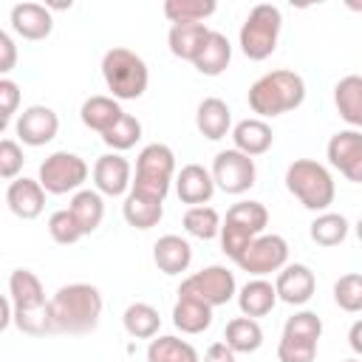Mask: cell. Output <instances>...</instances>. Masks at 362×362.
<instances>
[{
  "mask_svg": "<svg viewBox=\"0 0 362 362\" xmlns=\"http://www.w3.org/2000/svg\"><path fill=\"white\" fill-rule=\"evenodd\" d=\"M246 274H255V277H266V274H272V272H280L286 263H288V243H286V238H280V235H260V238H255L246 249H243V255L235 260Z\"/></svg>",
  "mask_w": 362,
  "mask_h": 362,
  "instance_id": "7c38bea8",
  "label": "cell"
},
{
  "mask_svg": "<svg viewBox=\"0 0 362 362\" xmlns=\"http://www.w3.org/2000/svg\"><path fill=\"white\" fill-rule=\"evenodd\" d=\"M348 221H345V215H339V212H320L314 221H311V229H308V235H311V240L317 243V246H325V249H331V246H339L345 238H348Z\"/></svg>",
  "mask_w": 362,
  "mask_h": 362,
  "instance_id": "836d02e7",
  "label": "cell"
},
{
  "mask_svg": "<svg viewBox=\"0 0 362 362\" xmlns=\"http://www.w3.org/2000/svg\"><path fill=\"white\" fill-rule=\"evenodd\" d=\"M348 8H354V11H362V3H348Z\"/></svg>",
  "mask_w": 362,
  "mask_h": 362,
  "instance_id": "c3c4849f",
  "label": "cell"
},
{
  "mask_svg": "<svg viewBox=\"0 0 362 362\" xmlns=\"http://www.w3.org/2000/svg\"><path fill=\"white\" fill-rule=\"evenodd\" d=\"M328 164L339 170L348 181L362 184V133L359 130H339L328 139Z\"/></svg>",
  "mask_w": 362,
  "mask_h": 362,
  "instance_id": "4fadbf2b",
  "label": "cell"
},
{
  "mask_svg": "<svg viewBox=\"0 0 362 362\" xmlns=\"http://www.w3.org/2000/svg\"><path fill=\"white\" fill-rule=\"evenodd\" d=\"M232 141H235V150H240V153L255 158V156H263L272 147L274 133L266 124V119L255 116V119H243V122H238L232 127Z\"/></svg>",
  "mask_w": 362,
  "mask_h": 362,
  "instance_id": "cb8c5ba5",
  "label": "cell"
},
{
  "mask_svg": "<svg viewBox=\"0 0 362 362\" xmlns=\"http://www.w3.org/2000/svg\"><path fill=\"white\" fill-rule=\"evenodd\" d=\"M348 345H351V351L362 359V320H356V322L351 325V331H348Z\"/></svg>",
  "mask_w": 362,
  "mask_h": 362,
  "instance_id": "bcb514c9",
  "label": "cell"
},
{
  "mask_svg": "<svg viewBox=\"0 0 362 362\" xmlns=\"http://www.w3.org/2000/svg\"><path fill=\"white\" fill-rule=\"evenodd\" d=\"M235 294H238L235 274L226 266H218V263L189 274L178 286V297H192V300H201V303H206L212 308L215 305H226Z\"/></svg>",
  "mask_w": 362,
  "mask_h": 362,
  "instance_id": "9c48e42d",
  "label": "cell"
},
{
  "mask_svg": "<svg viewBox=\"0 0 362 362\" xmlns=\"http://www.w3.org/2000/svg\"><path fill=\"white\" fill-rule=\"evenodd\" d=\"M204 362H235V351L226 342H212L204 354Z\"/></svg>",
  "mask_w": 362,
  "mask_h": 362,
  "instance_id": "f6af8a7d",
  "label": "cell"
},
{
  "mask_svg": "<svg viewBox=\"0 0 362 362\" xmlns=\"http://www.w3.org/2000/svg\"><path fill=\"white\" fill-rule=\"evenodd\" d=\"M153 260L164 274H181L192 263V246L181 235H164L153 246Z\"/></svg>",
  "mask_w": 362,
  "mask_h": 362,
  "instance_id": "7402d4cb",
  "label": "cell"
},
{
  "mask_svg": "<svg viewBox=\"0 0 362 362\" xmlns=\"http://www.w3.org/2000/svg\"><path fill=\"white\" fill-rule=\"evenodd\" d=\"M305 99V82L300 74L288 68H277L263 74L249 88V107L257 113V119H274L283 113H291Z\"/></svg>",
  "mask_w": 362,
  "mask_h": 362,
  "instance_id": "7a4b0ae2",
  "label": "cell"
},
{
  "mask_svg": "<svg viewBox=\"0 0 362 362\" xmlns=\"http://www.w3.org/2000/svg\"><path fill=\"white\" fill-rule=\"evenodd\" d=\"M283 334L288 337H303V339H314L320 342V334H322V320L314 314V311H297L286 320L283 325Z\"/></svg>",
  "mask_w": 362,
  "mask_h": 362,
  "instance_id": "60d3db41",
  "label": "cell"
},
{
  "mask_svg": "<svg viewBox=\"0 0 362 362\" xmlns=\"http://www.w3.org/2000/svg\"><path fill=\"white\" fill-rule=\"evenodd\" d=\"M122 116H124V110H122L119 99H113V96H90V99H85L82 107H79L82 124H85L88 130L102 133V136H105Z\"/></svg>",
  "mask_w": 362,
  "mask_h": 362,
  "instance_id": "484cf974",
  "label": "cell"
},
{
  "mask_svg": "<svg viewBox=\"0 0 362 362\" xmlns=\"http://www.w3.org/2000/svg\"><path fill=\"white\" fill-rule=\"evenodd\" d=\"M212 192H215V178L201 164H187L175 175V195H178L181 204L204 206V204H209Z\"/></svg>",
  "mask_w": 362,
  "mask_h": 362,
  "instance_id": "ac0fdd59",
  "label": "cell"
},
{
  "mask_svg": "<svg viewBox=\"0 0 362 362\" xmlns=\"http://www.w3.org/2000/svg\"><path fill=\"white\" fill-rule=\"evenodd\" d=\"M175 178V153L167 144H147L139 158H136V178H133V189L153 195V198H167L170 184Z\"/></svg>",
  "mask_w": 362,
  "mask_h": 362,
  "instance_id": "ba28073f",
  "label": "cell"
},
{
  "mask_svg": "<svg viewBox=\"0 0 362 362\" xmlns=\"http://www.w3.org/2000/svg\"><path fill=\"white\" fill-rule=\"evenodd\" d=\"M17 107H20V85L14 79L3 76L0 79V122H3V127H8Z\"/></svg>",
  "mask_w": 362,
  "mask_h": 362,
  "instance_id": "7bdbcfd3",
  "label": "cell"
},
{
  "mask_svg": "<svg viewBox=\"0 0 362 362\" xmlns=\"http://www.w3.org/2000/svg\"><path fill=\"white\" fill-rule=\"evenodd\" d=\"M173 325L181 334H201L212 325V305L192 297H178V303L173 305Z\"/></svg>",
  "mask_w": 362,
  "mask_h": 362,
  "instance_id": "f1b7e54d",
  "label": "cell"
},
{
  "mask_svg": "<svg viewBox=\"0 0 362 362\" xmlns=\"http://www.w3.org/2000/svg\"><path fill=\"white\" fill-rule=\"evenodd\" d=\"M45 192L51 195H65V192H79V187L88 181V164L76 153L57 150L40 164V178Z\"/></svg>",
  "mask_w": 362,
  "mask_h": 362,
  "instance_id": "30bf717a",
  "label": "cell"
},
{
  "mask_svg": "<svg viewBox=\"0 0 362 362\" xmlns=\"http://www.w3.org/2000/svg\"><path fill=\"white\" fill-rule=\"evenodd\" d=\"M14 133L23 144L28 147H42L48 141H54V136L59 133V116L48 107V105H31L25 107L17 122H14Z\"/></svg>",
  "mask_w": 362,
  "mask_h": 362,
  "instance_id": "5bb4252c",
  "label": "cell"
},
{
  "mask_svg": "<svg viewBox=\"0 0 362 362\" xmlns=\"http://www.w3.org/2000/svg\"><path fill=\"white\" fill-rule=\"evenodd\" d=\"M8 300L14 308V322L25 334H48V300L40 277L31 269H14L8 274Z\"/></svg>",
  "mask_w": 362,
  "mask_h": 362,
  "instance_id": "3957f363",
  "label": "cell"
},
{
  "mask_svg": "<svg viewBox=\"0 0 362 362\" xmlns=\"http://www.w3.org/2000/svg\"><path fill=\"white\" fill-rule=\"evenodd\" d=\"M212 178H215V187L226 195H243L249 187H255V178H257V167H255V158L240 153V150H221L212 161Z\"/></svg>",
  "mask_w": 362,
  "mask_h": 362,
  "instance_id": "8fae6325",
  "label": "cell"
},
{
  "mask_svg": "<svg viewBox=\"0 0 362 362\" xmlns=\"http://www.w3.org/2000/svg\"><path fill=\"white\" fill-rule=\"evenodd\" d=\"M286 189L311 212H328V206L334 204V195H337L334 175L328 173L325 164H320L314 158H297L288 164Z\"/></svg>",
  "mask_w": 362,
  "mask_h": 362,
  "instance_id": "277c9868",
  "label": "cell"
},
{
  "mask_svg": "<svg viewBox=\"0 0 362 362\" xmlns=\"http://www.w3.org/2000/svg\"><path fill=\"white\" fill-rule=\"evenodd\" d=\"M11 28L17 37L23 40H45L54 28V20H51V11L40 3H17L11 8Z\"/></svg>",
  "mask_w": 362,
  "mask_h": 362,
  "instance_id": "d6986e66",
  "label": "cell"
},
{
  "mask_svg": "<svg viewBox=\"0 0 362 362\" xmlns=\"http://www.w3.org/2000/svg\"><path fill=\"white\" fill-rule=\"evenodd\" d=\"M269 223V209L260 201H238L229 206L226 221L221 226V249L238 260L243 255V249L263 235Z\"/></svg>",
  "mask_w": 362,
  "mask_h": 362,
  "instance_id": "52a82bcc",
  "label": "cell"
},
{
  "mask_svg": "<svg viewBox=\"0 0 362 362\" xmlns=\"http://www.w3.org/2000/svg\"><path fill=\"white\" fill-rule=\"evenodd\" d=\"M147 362H201V356L187 339L156 337L147 345Z\"/></svg>",
  "mask_w": 362,
  "mask_h": 362,
  "instance_id": "d6a6232c",
  "label": "cell"
},
{
  "mask_svg": "<svg viewBox=\"0 0 362 362\" xmlns=\"http://www.w3.org/2000/svg\"><path fill=\"white\" fill-rule=\"evenodd\" d=\"M334 303L348 314L362 311V274L359 272H348L334 283Z\"/></svg>",
  "mask_w": 362,
  "mask_h": 362,
  "instance_id": "74e56055",
  "label": "cell"
},
{
  "mask_svg": "<svg viewBox=\"0 0 362 362\" xmlns=\"http://www.w3.org/2000/svg\"><path fill=\"white\" fill-rule=\"evenodd\" d=\"M209 34H212V28H206V23H175V25H170L167 42H170L173 57L195 62V57L201 54Z\"/></svg>",
  "mask_w": 362,
  "mask_h": 362,
  "instance_id": "603a6c76",
  "label": "cell"
},
{
  "mask_svg": "<svg viewBox=\"0 0 362 362\" xmlns=\"http://www.w3.org/2000/svg\"><path fill=\"white\" fill-rule=\"evenodd\" d=\"M48 235H51L59 246H71V243H76L79 238H85L71 209H57V212H51V218H48Z\"/></svg>",
  "mask_w": 362,
  "mask_h": 362,
  "instance_id": "f35d334b",
  "label": "cell"
},
{
  "mask_svg": "<svg viewBox=\"0 0 362 362\" xmlns=\"http://www.w3.org/2000/svg\"><path fill=\"white\" fill-rule=\"evenodd\" d=\"M6 204H8V209H11L17 218H23V221H34V218H40L42 209H45V189H42L40 181L20 175V178L8 181Z\"/></svg>",
  "mask_w": 362,
  "mask_h": 362,
  "instance_id": "e0dca14e",
  "label": "cell"
},
{
  "mask_svg": "<svg viewBox=\"0 0 362 362\" xmlns=\"http://www.w3.org/2000/svg\"><path fill=\"white\" fill-rule=\"evenodd\" d=\"M274 305H277V288L263 277H255V280L243 283L240 291H238V308H240L243 317H252V320L266 317Z\"/></svg>",
  "mask_w": 362,
  "mask_h": 362,
  "instance_id": "d4e9b609",
  "label": "cell"
},
{
  "mask_svg": "<svg viewBox=\"0 0 362 362\" xmlns=\"http://www.w3.org/2000/svg\"><path fill=\"white\" fill-rule=\"evenodd\" d=\"M139 139H141V122H139L136 116H130V113H124V116L102 136V141H105L113 153H122V150L136 147Z\"/></svg>",
  "mask_w": 362,
  "mask_h": 362,
  "instance_id": "8d00e7d4",
  "label": "cell"
},
{
  "mask_svg": "<svg viewBox=\"0 0 362 362\" xmlns=\"http://www.w3.org/2000/svg\"><path fill=\"white\" fill-rule=\"evenodd\" d=\"M102 76L113 99H139L150 85L147 62L130 48H110L102 57Z\"/></svg>",
  "mask_w": 362,
  "mask_h": 362,
  "instance_id": "5b68a950",
  "label": "cell"
},
{
  "mask_svg": "<svg viewBox=\"0 0 362 362\" xmlns=\"http://www.w3.org/2000/svg\"><path fill=\"white\" fill-rule=\"evenodd\" d=\"M229 59H232V45L229 40L221 34V31H212L201 48V54L195 57V71L204 74V76H221L226 68H229Z\"/></svg>",
  "mask_w": 362,
  "mask_h": 362,
  "instance_id": "83f0119b",
  "label": "cell"
},
{
  "mask_svg": "<svg viewBox=\"0 0 362 362\" xmlns=\"http://www.w3.org/2000/svg\"><path fill=\"white\" fill-rule=\"evenodd\" d=\"M277 300L288 303V305H305L314 297L317 288V277L305 263H286L277 272Z\"/></svg>",
  "mask_w": 362,
  "mask_h": 362,
  "instance_id": "2e32d148",
  "label": "cell"
},
{
  "mask_svg": "<svg viewBox=\"0 0 362 362\" xmlns=\"http://www.w3.org/2000/svg\"><path fill=\"white\" fill-rule=\"evenodd\" d=\"M280 28H283V14L277 6L272 3H257L243 25H240V34H238V45L243 51V57H249L252 62H263L274 54L277 48V37H280Z\"/></svg>",
  "mask_w": 362,
  "mask_h": 362,
  "instance_id": "8992f818",
  "label": "cell"
},
{
  "mask_svg": "<svg viewBox=\"0 0 362 362\" xmlns=\"http://www.w3.org/2000/svg\"><path fill=\"white\" fill-rule=\"evenodd\" d=\"M195 127L209 141L223 139L229 133V127H232V110H229V105L223 99H218V96H206L198 105V110H195Z\"/></svg>",
  "mask_w": 362,
  "mask_h": 362,
  "instance_id": "ffe728a7",
  "label": "cell"
},
{
  "mask_svg": "<svg viewBox=\"0 0 362 362\" xmlns=\"http://www.w3.org/2000/svg\"><path fill=\"white\" fill-rule=\"evenodd\" d=\"M342 362H362L359 356H351V359H342Z\"/></svg>",
  "mask_w": 362,
  "mask_h": 362,
  "instance_id": "681fc988",
  "label": "cell"
},
{
  "mask_svg": "<svg viewBox=\"0 0 362 362\" xmlns=\"http://www.w3.org/2000/svg\"><path fill=\"white\" fill-rule=\"evenodd\" d=\"M223 342L235 351V354H255L263 345V328L257 320L252 317H235L226 322L223 331Z\"/></svg>",
  "mask_w": 362,
  "mask_h": 362,
  "instance_id": "4dcf8cb0",
  "label": "cell"
},
{
  "mask_svg": "<svg viewBox=\"0 0 362 362\" xmlns=\"http://www.w3.org/2000/svg\"><path fill=\"white\" fill-rule=\"evenodd\" d=\"M218 11L215 0H167L164 3V17L175 23H204Z\"/></svg>",
  "mask_w": 362,
  "mask_h": 362,
  "instance_id": "e575fe53",
  "label": "cell"
},
{
  "mask_svg": "<svg viewBox=\"0 0 362 362\" xmlns=\"http://www.w3.org/2000/svg\"><path fill=\"white\" fill-rule=\"evenodd\" d=\"M99 317L102 294L90 283H68L48 300V334H88Z\"/></svg>",
  "mask_w": 362,
  "mask_h": 362,
  "instance_id": "6da1fadb",
  "label": "cell"
},
{
  "mask_svg": "<svg viewBox=\"0 0 362 362\" xmlns=\"http://www.w3.org/2000/svg\"><path fill=\"white\" fill-rule=\"evenodd\" d=\"M68 209L74 212V218H76L82 235H90V232L99 229V223H102V218H105L102 192H99V189H79V192H74Z\"/></svg>",
  "mask_w": 362,
  "mask_h": 362,
  "instance_id": "f546056e",
  "label": "cell"
},
{
  "mask_svg": "<svg viewBox=\"0 0 362 362\" xmlns=\"http://www.w3.org/2000/svg\"><path fill=\"white\" fill-rule=\"evenodd\" d=\"M17 62V45L8 31H0V74H8Z\"/></svg>",
  "mask_w": 362,
  "mask_h": 362,
  "instance_id": "ee69618b",
  "label": "cell"
},
{
  "mask_svg": "<svg viewBox=\"0 0 362 362\" xmlns=\"http://www.w3.org/2000/svg\"><path fill=\"white\" fill-rule=\"evenodd\" d=\"M334 105H337V113L351 127H362V76L359 74H348L334 85Z\"/></svg>",
  "mask_w": 362,
  "mask_h": 362,
  "instance_id": "4316f807",
  "label": "cell"
},
{
  "mask_svg": "<svg viewBox=\"0 0 362 362\" xmlns=\"http://www.w3.org/2000/svg\"><path fill=\"white\" fill-rule=\"evenodd\" d=\"M122 325L136 339H153L161 328V317L150 303H130L122 314Z\"/></svg>",
  "mask_w": 362,
  "mask_h": 362,
  "instance_id": "1f68e13d",
  "label": "cell"
},
{
  "mask_svg": "<svg viewBox=\"0 0 362 362\" xmlns=\"http://www.w3.org/2000/svg\"><path fill=\"white\" fill-rule=\"evenodd\" d=\"M354 229H356V238H359V240H362V218H359V221H356V226H354Z\"/></svg>",
  "mask_w": 362,
  "mask_h": 362,
  "instance_id": "7dc6e473",
  "label": "cell"
},
{
  "mask_svg": "<svg viewBox=\"0 0 362 362\" xmlns=\"http://www.w3.org/2000/svg\"><path fill=\"white\" fill-rule=\"evenodd\" d=\"M314 356H317V342L314 339L283 334L280 342H277V359L280 362H314Z\"/></svg>",
  "mask_w": 362,
  "mask_h": 362,
  "instance_id": "ab89813d",
  "label": "cell"
},
{
  "mask_svg": "<svg viewBox=\"0 0 362 362\" xmlns=\"http://www.w3.org/2000/svg\"><path fill=\"white\" fill-rule=\"evenodd\" d=\"M122 215L124 221L133 226V229H153L158 226V221L164 218V201L161 198H153V195H144V192H136L130 189L124 195V204H122Z\"/></svg>",
  "mask_w": 362,
  "mask_h": 362,
  "instance_id": "44dd1931",
  "label": "cell"
},
{
  "mask_svg": "<svg viewBox=\"0 0 362 362\" xmlns=\"http://www.w3.org/2000/svg\"><path fill=\"white\" fill-rule=\"evenodd\" d=\"M221 215L212 209V206H189L184 212V229L198 238V240H212V238H221Z\"/></svg>",
  "mask_w": 362,
  "mask_h": 362,
  "instance_id": "d590c367",
  "label": "cell"
},
{
  "mask_svg": "<svg viewBox=\"0 0 362 362\" xmlns=\"http://www.w3.org/2000/svg\"><path fill=\"white\" fill-rule=\"evenodd\" d=\"M23 161H25L23 147H20L14 139H3V141H0V175H3L6 181L20 178Z\"/></svg>",
  "mask_w": 362,
  "mask_h": 362,
  "instance_id": "b9f144b4",
  "label": "cell"
},
{
  "mask_svg": "<svg viewBox=\"0 0 362 362\" xmlns=\"http://www.w3.org/2000/svg\"><path fill=\"white\" fill-rule=\"evenodd\" d=\"M93 184L102 195H110V198L127 195L133 189V170H130L127 158H122L119 153L99 156L93 164Z\"/></svg>",
  "mask_w": 362,
  "mask_h": 362,
  "instance_id": "9a60e30c",
  "label": "cell"
}]
</instances>
